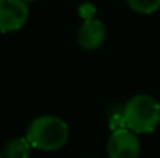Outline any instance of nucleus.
<instances>
[{"label": "nucleus", "instance_id": "f257e3e1", "mask_svg": "<svg viewBox=\"0 0 160 158\" xmlns=\"http://www.w3.org/2000/svg\"><path fill=\"white\" fill-rule=\"evenodd\" d=\"M68 135V126L62 118L54 115H42L30 122L25 138L33 149L42 152H56L67 144Z\"/></svg>", "mask_w": 160, "mask_h": 158}, {"label": "nucleus", "instance_id": "f03ea898", "mask_svg": "<svg viewBox=\"0 0 160 158\" xmlns=\"http://www.w3.org/2000/svg\"><path fill=\"white\" fill-rule=\"evenodd\" d=\"M126 129L140 133H151L160 122V104L151 95H135L123 107Z\"/></svg>", "mask_w": 160, "mask_h": 158}, {"label": "nucleus", "instance_id": "7ed1b4c3", "mask_svg": "<svg viewBox=\"0 0 160 158\" xmlns=\"http://www.w3.org/2000/svg\"><path fill=\"white\" fill-rule=\"evenodd\" d=\"M106 151L109 158H138L140 140L129 129H121L110 133Z\"/></svg>", "mask_w": 160, "mask_h": 158}, {"label": "nucleus", "instance_id": "20e7f679", "mask_svg": "<svg viewBox=\"0 0 160 158\" xmlns=\"http://www.w3.org/2000/svg\"><path fill=\"white\" fill-rule=\"evenodd\" d=\"M28 5L23 0H0V33L20 30L28 20Z\"/></svg>", "mask_w": 160, "mask_h": 158}, {"label": "nucleus", "instance_id": "39448f33", "mask_svg": "<svg viewBox=\"0 0 160 158\" xmlns=\"http://www.w3.org/2000/svg\"><path fill=\"white\" fill-rule=\"evenodd\" d=\"M76 37H78V44L81 48H84L87 51H93V50L100 48L101 44L104 42V37H106L104 23L97 17L90 19V20H84V23L78 30Z\"/></svg>", "mask_w": 160, "mask_h": 158}, {"label": "nucleus", "instance_id": "423d86ee", "mask_svg": "<svg viewBox=\"0 0 160 158\" xmlns=\"http://www.w3.org/2000/svg\"><path fill=\"white\" fill-rule=\"evenodd\" d=\"M31 144L25 136H17L9 140L3 147V157L5 158H30L31 155Z\"/></svg>", "mask_w": 160, "mask_h": 158}, {"label": "nucleus", "instance_id": "0eeeda50", "mask_svg": "<svg viewBox=\"0 0 160 158\" xmlns=\"http://www.w3.org/2000/svg\"><path fill=\"white\" fill-rule=\"evenodd\" d=\"M126 3L138 14H152L160 9V0H126Z\"/></svg>", "mask_w": 160, "mask_h": 158}, {"label": "nucleus", "instance_id": "6e6552de", "mask_svg": "<svg viewBox=\"0 0 160 158\" xmlns=\"http://www.w3.org/2000/svg\"><path fill=\"white\" fill-rule=\"evenodd\" d=\"M109 127L112 132H117V130H121V129H126V124H124V116H123V108H120L118 112L113 110L109 116Z\"/></svg>", "mask_w": 160, "mask_h": 158}, {"label": "nucleus", "instance_id": "1a4fd4ad", "mask_svg": "<svg viewBox=\"0 0 160 158\" xmlns=\"http://www.w3.org/2000/svg\"><path fill=\"white\" fill-rule=\"evenodd\" d=\"M78 12H79V16H81L82 20H90V19H95L97 9H95V6H93L92 3H82V5L79 6Z\"/></svg>", "mask_w": 160, "mask_h": 158}, {"label": "nucleus", "instance_id": "9d476101", "mask_svg": "<svg viewBox=\"0 0 160 158\" xmlns=\"http://www.w3.org/2000/svg\"><path fill=\"white\" fill-rule=\"evenodd\" d=\"M23 2H25V3H27V2H34V0H23Z\"/></svg>", "mask_w": 160, "mask_h": 158}, {"label": "nucleus", "instance_id": "9b49d317", "mask_svg": "<svg viewBox=\"0 0 160 158\" xmlns=\"http://www.w3.org/2000/svg\"><path fill=\"white\" fill-rule=\"evenodd\" d=\"M0 158H5V157H3V154H2V152H0Z\"/></svg>", "mask_w": 160, "mask_h": 158}]
</instances>
